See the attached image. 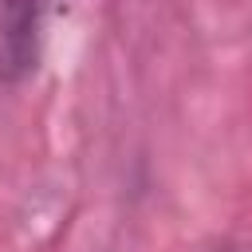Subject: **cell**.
I'll return each mask as SVG.
<instances>
[]
</instances>
